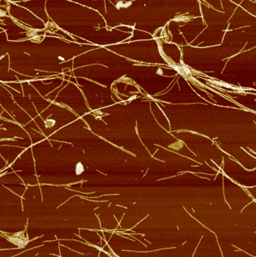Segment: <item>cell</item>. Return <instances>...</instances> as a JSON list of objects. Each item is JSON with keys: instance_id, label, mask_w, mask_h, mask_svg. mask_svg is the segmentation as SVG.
<instances>
[{"instance_id": "obj_1", "label": "cell", "mask_w": 256, "mask_h": 257, "mask_svg": "<svg viewBox=\"0 0 256 257\" xmlns=\"http://www.w3.org/2000/svg\"><path fill=\"white\" fill-rule=\"evenodd\" d=\"M84 165H82L81 162H78L77 164V166H76V174L77 175L79 174H81L84 172Z\"/></svg>"}]
</instances>
